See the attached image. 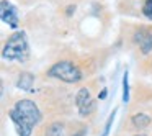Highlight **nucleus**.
Returning a JSON list of instances; mask_svg holds the SVG:
<instances>
[{
    "instance_id": "f257e3e1",
    "label": "nucleus",
    "mask_w": 152,
    "mask_h": 136,
    "mask_svg": "<svg viewBox=\"0 0 152 136\" xmlns=\"http://www.w3.org/2000/svg\"><path fill=\"white\" fill-rule=\"evenodd\" d=\"M10 120L17 126L18 136H31L33 128L41 121V112L33 100H18L10 110Z\"/></svg>"
},
{
    "instance_id": "f03ea898",
    "label": "nucleus",
    "mask_w": 152,
    "mask_h": 136,
    "mask_svg": "<svg viewBox=\"0 0 152 136\" xmlns=\"http://www.w3.org/2000/svg\"><path fill=\"white\" fill-rule=\"evenodd\" d=\"M2 57L5 61H17V62H25L30 57V44L25 31H15L8 38L2 49Z\"/></svg>"
},
{
    "instance_id": "7ed1b4c3",
    "label": "nucleus",
    "mask_w": 152,
    "mask_h": 136,
    "mask_svg": "<svg viewBox=\"0 0 152 136\" xmlns=\"http://www.w3.org/2000/svg\"><path fill=\"white\" fill-rule=\"evenodd\" d=\"M48 76L59 79L62 82H67V84H77L83 77L80 69L70 61H59V62L53 64L49 67V71H48Z\"/></svg>"
},
{
    "instance_id": "20e7f679",
    "label": "nucleus",
    "mask_w": 152,
    "mask_h": 136,
    "mask_svg": "<svg viewBox=\"0 0 152 136\" xmlns=\"http://www.w3.org/2000/svg\"><path fill=\"white\" fill-rule=\"evenodd\" d=\"M0 18L5 25H8L10 28H18L20 25V15H18V10L13 4H10L8 0H2L0 4Z\"/></svg>"
},
{
    "instance_id": "39448f33",
    "label": "nucleus",
    "mask_w": 152,
    "mask_h": 136,
    "mask_svg": "<svg viewBox=\"0 0 152 136\" xmlns=\"http://www.w3.org/2000/svg\"><path fill=\"white\" fill-rule=\"evenodd\" d=\"M75 105H77V108H79V112L82 116H87V115L92 113L93 107H95V102H93V99L90 97L88 89H80L79 92H77Z\"/></svg>"
},
{
    "instance_id": "423d86ee",
    "label": "nucleus",
    "mask_w": 152,
    "mask_h": 136,
    "mask_svg": "<svg viewBox=\"0 0 152 136\" xmlns=\"http://www.w3.org/2000/svg\"><path fill=\"white\" fill-rule=\"evenodd\" d=\"M134 41L139 44L142 54L151 53V49H152V33L149 30H144V28L137 30L134 33Z\"/></svg>"
},
{
    "instance_id": "0eeeda50",
    "label": "nucleus",
    "mask_w": 152,
    "mask_h": 136,
    "mask_svg": "<svg viewBox=\"0 0 152 136\" xmlns=\"http://www.w3.org/2000/svg\"><path fill=\"white\" fill-rule=\"evenodd\" d=\"M33 82H34V77L30 72H23L20 74V77L17 80V87L20 90H25V92H31L33 90Z\"/></svg>"
},
{
    "instance_id": "6e6552de",
    "label": "nucleus",
    "mask_w": 152,
    "mask_h": 136,
    "mask_svg": "<svg viewBox=\"0 0 152 136\" xmlns=\"http://www.w3.org/2000/svg\"><path fill=\"white\" fill-rule=\"evenodd\" d=\"M131 121L136 128H147L151 125V116L145 115V113H136L131 118Z\"/></svg>"
},
{
    "instance_id": "1a4fd4ad",
    "label": "nucleus",
    "mask_w": 152,
    "mask_h": 136,
    "mask_svg": "<svg viewBox=\"0 0 152 136\" xmlns=\"http://www.w3.org/2000/svg\"><path fill=\"white\" fill-rule=\"evenodd\" d=\"M64 135V126L61 123H53L46 129V136H62Z\"/></svg>"
},
{
    "instance_id": "9d476101",
    "label": "nucleus",
    "mask_w": 152,
    "mask_h": 136,
    "mask_svg": "<svg viewBox=\"0 0 152 136\" xmlns=\"http://www.w3.org/2000/svg\"><path fill=\"white\" fill-rule=\"evenodd\" d=\"M129 102V74L128 71L123 76V103Z\"/></svg>"
},
{
    "instance_id": "9b49d317",
    "label": "nucleus",
    "mask_w": 152,
    "mask_h": 136,
    "mask_svg": "<svg viewBox=\"0 0 152 136\" xmlns=\"http://www.w3.org/2000/svg\"><path fill=\"white\" fill-rule=\"evenodd\" d=\"M142 13H144L145 18L152 20V0H144V4H142Z\"/></svg>"
},
{
    "instance_id": "f8f14e48",
    "label": "nucleus",
    "mask_w": 152,
    "mask_h": 136,
    "mask_svg": "<svg viewBox=\"0 0 152 136\" xmlns=\"http://www.w3.org/2000/svg\"><path fill=\"white\" fill-rule=\"evenodd\" d=\"M115 115H116V110H113L111 115L108 116V120H106V125H105V129H103V135L102 136H108L110 128H111V123H113V120H115Z\"/></svg>"
},
{
    "instance_id": "ddd939ff",
    "label": "nucleus",
    "mask_w": 152,
    "mask_h": 136,
    "mask_svg": "<svg viewBox=\"0 0 152 136\" xmlns=\"http://www.w3.org/2000/svg\"><path fill=\"white\" fill-rule=\"evenodd\" d=\"M74 136H85V129H83V131H79L77 135H74Z\"/></svg>"
},
{
    "instance_id": "4468645a",
    "label": "nucleus",
    "mask_w": 152,
    "mask_h": 136,
    "mask_svg": "<svg viewBox=\"0 0 152 136\" xmlns=\"http://www.w3.org/2000/svg\"><path fill=\"white\" fill-rule=\"evenodd\" d=\"M105 97H106V90H103L102 95H100V99H105Z\"/></svg>"
},
{
    "instance_id": "2eb2a0df",
    "label": "nucleus",
    "mask_w": 152,
    "mask_h": 136,
    "mask_svg": "<svg viewBox=\"0 0 152 136\" xmlns=\"http://www.w3.org/2000/svg\"><path fill=\"white\" fill-rule=\"evenodd\" d=\"M137 136H139V135H137Z\"/></svg>"
}]
</instances>
